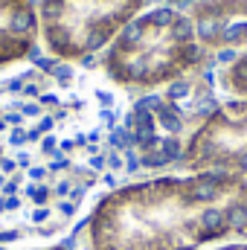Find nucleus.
I'll use <instances>...</instances> for the list:
<instances>
[{
    "label": "nucleus",
    "instance_id": "nucleus-1",
    "mask_svg": "<svg viewBox=\"0 0 247 250\" xmlns=\"http://www.w3.org/2000/svg\"><path fill=\"white\" fill-rule=\"evenodd\" d=\"M128 93L64 67L0 82V239L50 242L131 184Z\"/></svg>",
    "mask_w": 247,
    "mask_h": 250
},
{
    "label": "nucleus",
    "instance_id": "nucleus-2",
    "mask_svg": "<svg viewBox=\"0 0 247 250\" xmlns=\"http://www.w3.org/2000/svg\"><path fill=\"white\" fill-rule=\"evenodd\" d=\"M247 242V175L175 172L111 189L87 212L84 250H206Z\"/></svg>",
    "mask_w": 247,
    "mask_h": 250
},
{
    "label": "nucleus",
    "instance_id": "nucleus-3",
    "mask_svg": "<svg viewBox=\"0 0 247 250\" xmlns=\"http://www.w3.org/2000/svg\"><path fill=\"white\" fill-rule=\"evenodd\" d=\"M209 59L192 18L163 3L140 12L99 53V73L123 93H154L206 70Z\"/></svg>",
    "mask_w": 247,
    "mask_h": 250
},
{
    "label": "nucleus",
    "instance_id": "nucleus-4",
    "mask_svg": "<svg viewBox=\"0 0 247 250\" xmlns=\"http://www.w3.org/2000/svg\"><path fill=\"white\" fill-rule=\"evenodd\" d=\"M221 102L224 96L215 93V79L204 70L131 102L125 128L137 163L157 172L169 166L181 169L192 134L209 120Z\"/></svg>",
    "mask_w": 247,
    "mask_h": 250
},
{
    "label": "nucleus",
    "instance_id": "nucleus-5",
    "mask_svg": "<svg viewBox=\"0 0 247 250\" xmlns=\"http://www.w3.org/2000/svg\"><path fill=\"white\" fill-rule=\"evenodd\" d=\"M38 38L64 64L102 53L125 26L148 9V0H35Z\"/></svg>",
    "mask_w": 247,
    "mask_h": 250
},
{
    "label": "nucleus",
    "instance_id": "nucleus-6",
    "mask_svg": "<svg viewBox=\"0 0 247 250\" xmlns=\"http://www.w3.org/2000/svg\"><path fill=\"white\" fill-rule=\"evenodd\" d=\"M209 169L247 175V99H224L192 134L178 172Z\"/></svg>",
    "mask_w": 247,
    "mask_h": 250
},
{
    "label": "nucleus",
    "instance_id": "nucleus-7",
    "mask_svg": "<svg viewBox=\"0 0 247 250\" xmlns=\"http://www.w3.org/2000/svg\"><path fill=\"white\" fill-rule=\"evenodd\" d=\"M195 23L201 47L227 59L247 50V0H198L184 9Z\"/></svg>",
    "mask_w": 247,
    "mask_h": 250
},
{
    "label": "nucleus",
    "instance_id": "nucleus-8",
    "mask_svg": "<svg viewBox=\"0 0 247 250\" xmlns=\"http://www.w3.org/2000/svg\"><path fill=\"white\" fill-rule=\"evenodd\" d=\"M38 41V3L0 0V67L29 59Z\"/></svg>",
    "mask_w": 247,
    "mask_h": 250
},
{
    "label": "nucleus",
    "instance_id": "nucleus-9",
    "mask_svg": "<svg viewBox=\"0 0 247 250\" xmlns=\"http://www.w3.org/2000/svg\"><path fill=\"white\" fill-rule=\"evenodd\" d=\"M215 84L227 99H247V50L218 64Z\"/></svg>",
    "mask_w": 247,
    "mask_h": 250
},
{
    "label": "nucleus",
    "instance_id": "nucleus-10",
    "mask_svg": "<svg viewBox=\"0 0 247 250\" xmlns=\"http://www.w3.org/2000/svg\"><path fill=\"white\" fill-rule=\"evenodd\" d=\"M206 250H247V242H230V245H218V248H206Z\"/></svg>",
    "mask_w": 247,
    "mask_h": 250
},
{
    "label": "nucleus",
    "instance_id": "nucleus-11",
    "mask_svg": "<svg viewBox=\"0 0 247 250\" xmlns=\"http://www.w3.org/2000/svg\"><path fill=\"white\" fill-rule=\"evenodd\" d=\"M192 3H198V0H166V6H175V9H186Z\"/></svg>",
    "mask_w": 247,
    "mask_h": 250
},
{
    "label": "nucleus",
    "instance_id": "nucleus-12",
    "mask_svg": "<svg viewBox=\"0 0 247 250\" xmlns=\"http://www.w3.org/2000/svg\"><path fill=\"white\" fill-rule=\"evenodd\" d=\"M26 250H64V248H26Z\"/></svg>",
    "mask_w": 247,
    "mask_h": 250
}]
</instances>
